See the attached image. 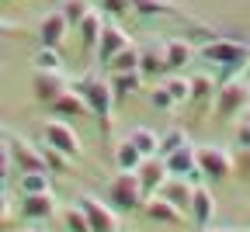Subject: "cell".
<instances>
[{"label":"cell","mask_w":250,"mask_h":232,"mask_svg":"<svg viewBox=\"0 0 250 232\" xmlns=\"http://www.w3.org/2000/svg\"><path fill=\"white\" fill-rule=\"evenodd\" d=\"M66 35H70V21L62 18V11H49L39 21V42L42 45H59Z\"/></svg>","instance_id":"cell-16"},{"label":"cell","mask_w":250,"mask_h":232,"mask_svg":"<svg viewBox=\"0 0 250 232\" xmlns=\"http://www.w3.org/2000/svg\"><path fill=\"white\" fill-rule=\"evenodd\" d=\"M35 70H62V56H59V45H42L35 52Z\"/></svg>","instance_id":"cell-30"},{"label":"cell","mask_w":250,"mask_h":232,"mask_svg":"<svg viewBox=\"0 0 250 232\" xmlns=\"http://www.w3.org/2000/svg\"><path fill=\"white\" fill-rule=\"evenodd\" d=\"M195 52L208 66H219L223 73H243V66L250 62V45L236 42V39H212V42L198 45Z\"/></svg>","instance_id":"cell-2"},{"label":"cell","mask_w":250,"mask_h":232,"mask_svg":"<svg viewBox=\"0 0 250 232\" xmlns=\"http://www.w3.org/2000/svg\"><path fill=\"white\" fill-rule=\"evenodd\" d=\"M31 232H35V229H31Z\"/></svg>","instance_id":"cell-44"},{"label":"cell","mask_w":250,"mask_h":232,"mask_svg":"<svg viewBox=\"0 0 250 232\" xmlns=\"http://www.w3.org/2000/svg\"><path fill=\"white\" fill-rule=\"evenodd\" d=\"M49 111H52V115H59V118H70V115H83V111H87V104H83V97H80L73 87H66V90H62L56 101L49 104Z\"/></svg>","instance_id":"cell-22"},{"label":"cell","mask_w":250,"mask_h":232,"mask_svg":"<svg viewBox=\"0 0 250 232\" xmlns=\"http://www.w3.org/2000/svg\"><path fill=\"white\" fill-rule=\"evenodd\" d=\"M70 87L83 97L87 111L98 118L101 132L108 135V128H111V121H115V87H111V80H104V77H98V73H87V77H80V80H70Z\"/></svg>","instance_id":"cell-1"},{"label":"cell","mask_w":250,"mask_h":232,"mask_svg":"<svg viewBox=\"0 0 250 232\" xmlns=\"http://www.w3.org/2000/svg\"><path fill=\"white\" fill-rule=\"evenodd\" d=\"M108 70H111V73H129V70H139V49H136V45L122 49V52L108 62Z\"/></svg>","instance_id":"cell-29"},{"label":"cell","mask_w":250,"mask_h":232,"mask_svg":"<svg viewBox=\"0 0 250 232\" xmlns=\"http://www.w3.org/2000/svg\"><path fill=\"white\" fill-rule=\"evenodd\" d=\"M11 159H14V170L28 174V170H45V159H42V149L39 146H28L24 139L11 135Z\"/></svg>","instance_id":"cell-11"},{"label":"cell","mask_w":250,"mask_h":232,"mask_svg":"<svg viewBox=\"0 0 250 232\" xmlns=\"http://www.w3.org/2000/svg\"><path fill=\"white\" fill-rule=\"evenodd\" d=\"M156 194H164L167 201H174V205H177V208L184 212L188 205H191V194H195V184L188 180V177H167V180H164V187L156 191Z\"/></svg>","instance_id":"cell-19"},{"label":"cell","mask_w":250,"mask_h":232,"mask_svg":"<svg viewBox=\"0 0 250 232\" xmlns=\"http://www.w3.org/2000/svg\"><path fill=\"white\" fill-rule=\"evenodd\" d=\"M108 197H111L108 205L115 212H136L146 201V187H143V180H139L136 170H118L108 180Z\"/></svg>","instance_id":"cell-4"},{"label":"cell","mask_w":250,"mask_h":232,"mask_svg":"<svg viewBox=\"0 0 250 232\" xmlns=\"http://www.w3.org/2000/svg\"><path fill=\"white\" fill-rule=\"evenodd\" d=\"M125 139H129L143 156H156V153H160V135H156L153 128H132Z\"/></svg>","instance_id":"cell-23"},{"label":"cell","mask_w":250,"mask_h":232,"mask_svg":"<svg viewBox=\"0 0 250 232\" xmlns=\"http://www.w3.org/2000/svg\"><path fill=\"white\" fill-rule=\"evenodd\" d=\"M139 73L143 77H167L170 66H167V52L160 42H153L146 49H139Z\"/></svg>","instance_id":"cell-17"},{"label":"cell","mask_w":250,"mask_h":232,"mask_svg":"<svg viewBox=\"0 0 250 232\" xmlns=\"http://www.w3.org/2000/svg\"><path fill=\"white\" fill-rule=\"evenodd\" d=\"M66 87H70V80L62 77V70H35V97L42 104H52Z\"/></svg>","instance_id":"cell-12"},{"label":"cell","mask_w":250,"mask_h":232,"mask_svg":"<svg viewBox=\"0 0 250 232\" xmlns=\"http://www.w3.org/2000/svg\"><path fill=\"white\" fill-rule=\"evenodd\" d=\"M149 104H153L156 111H170V108H174V97H170L167 87L160 83V87H153V90H149Z\"/></svg>","instance_id":"cell-36"},{"label":"cell","mask_w":250,"mask_h":232,"mask_svg":"<svg viewBox=\"0 0 250 232\" xmlns=\"http://www.w3.org/2000/svg\"><path fill=\"white\" fill-rule=\"evenodd\" d=\"M236 146H250V125L247 121L236 128Z\"/></svg>","instance_id":"cell-39"},{"label":"cell","mask_w":250,"mask_h":232,"mask_svg":"<svg viewBox=\"0 0 250 232\" xmlns=\"http://www.w3.org/2000/svg\"><path fill=\"white\" fill-rule=\"evenodd\" d=\"M208 232H240V229H208Z\"/></svg>","instance_id":"cell-43"},{"label":"cell","mask_w":250,"mask_h":232,"mask_svg":"<svg viewBox=\"0 0 250 232\" xmlns=\"http://www.w3.org/2000/svg\"><path fill=\"white\" fill-rule=\"evenodd\" d=\"M181 146H188V132L184 128H170V132L160 135V156H167V153H174Z\"/></svg>","instance_id":"cell-34"},{"label":"cell","mask_w":250,"mask_h":232,"mask_svg":"<svg viewBox=\"0 0 250 232\" xmlns=\"http://www.w3.org/2000/svg\"><path fill=\"white\" fill-rule=\"evenodd\" d=\"M115 163H118V170H136L139 163H143V153L129 142V139H122L115 146Z\"/></svg>","instance_id":"cell-27"},{"label":"cell","mask_w":250,"mask_h":232,"mask_svg":"<svg viewBox=\"0 0 250 232\" xmlns=\"http://www.w3.org/2000/svg\"><path fill=\"white\" fill-rule=\"evenodd\" d=\"M39 149H42V159H45V170H56V174H62V170H70V156H66V153H59V149H52L49 142H42Z\"/></svg>","instance_id":"cell-31"},{"label":"cell","mask_w":250,"mask_h":232,"mask_svg":"<svg viewBox=\"0 0 250 232\" xmlns=\"http://www.w3.org/2000/svg\"><path fill=\"white\" fill-rule=\"evenodd\" d=\"M243 121H247V125H250V104H247V108H243Z\"/></svg>","instance_id":"cell-42"},{"label":"cell","mask_w":250,"mask_h":232,"mask_svg":"<svg viewBox=\"0 0 250 232\" xmlns=\"http://www.w3.org/2000/svg\"><path fill=\"white\" fill-rule=\"evenodd\" d=\"M212 104H215V115H219V118L243 115V108L250 104V87L243 83L240 73H223V77H219V83H215Z\"/></svg>","instance_id":"cell-3"},{"label":"cell","mask_w":250,"mask_h":232,"mask_svg":"<svg viewBox=\"0 0 250 232\" xmlns=\"http://www.w3.org/2000/svg\"><path fill=\"white\" fill-rule=\"evenodd\" d=\"M164 52H167L170 73H181L184 66L195 59V45H191V42H184V39H167V42H164Z\"/></svg>","instance_id":"cell-20"},{"label":"cell","mask_w":250,"mask_h":232,"mask_svg":"<svg viewBox=\"0 0 250 232\" xmlns=\"http://www.w3.org/2000/svg\"><path fill=\"white\" fill-rule=\"evenodd\" d=\"M42 191H52L49 170H28V174H21V194H42Z\"/></svg>","instance_id":"cell-28"},{"label":"cell","mask_w":250,"mask_h":232,"mask_svg":"<svg viewBox=\"0 0 250 232\" xmlns=\"http://www.w3.org/2000/svg\"><path fill=\"white\" fill-rule=\"evenodd\" d=\"M101 11L118 18V14H129V11H132V4H129V0H101Z\"/></svg>","instance_id":"cell-37"},{"label":"cell","mask_w":250,"mask_h":232,"mask_svg":"<svg viewBox=\"0 0 250 232\" xmlns=\"http://www.w3.org/2000/svg\"><path fill=\"white\" fill-rule=\"evenodd\" d=\"M164 87H167V94L174 97V104H184V101H191V77L167 73V77H164Z\"/></svg>","instance_id":"cell-26"},{"label":"cell","mask_w":250,"mask_h":232,"mask_svg":"<svg viewBox=\"0 0 250 232\" xmlns=\"http://www.w3.org/2000/svg\"><path fill=\"white\" fill-rule=\"evenodd\" d=\"M4 31H14V24L11 21H0V35H4Z\"/></svg>","instance_id":"cell-41"},{"label":"cell","mask_w":250,"mask_h":232,"mask_svg":"<svg viewBox=\"0 0 250 232\" xmlns=\"http://www.w3.org/2000/svg\"><path fill=\"white\" fill-rule=\"evenodd\" d=\"M59 11H62V18L70 21V28H77V24H80V18L90 11V0H62Z\"/></svg>","instance_id":"cell-32"},{"label":"cell","mask_w":250,"mask_h":232,"mask_svg":"<svg viewBox=\"0 0 250 232\" xmlns=\"http://www.w3.org/2000/svg\"><path fill=\"white\" fill-rule=\"evenodd\" d=\"M77 205L83 208L90 232H118V225H122V222H118V212H115L108 201H101L98 194H80Z\"/></svg>","instance_id":"cell-6"},{"label":"cell","mask_w":250,"mask_h":232,"mask_svg":"<svg viewBox=\"0 0 250 232\" xmlns=\"http://www.w3.org/2000/svg\"><path fill=\"white\" fill-rule=\"evenodd\" d=\"M143 212H146V218L156 222V225H177V222H181V208H177L174 201H167L164 194H146Z\"/></svg>","instance_id":"cell-13"},{"label":"cell","mask_w":250,"mask_h":232,"mask_svg":"<svg viewBox=\"0 0 250 232\" xmlns=\"http://www.w3.org/2000/svg\"><path fill=\"white\" fill-rule=\"evenodd\" d=\"M136 174H139V180H143V187H146V194H156L164 187V180L170 177V170H167V159L156 153V156H143V163L136 167Z\"/></svg>","instance_id":"cell-10"},{"label":"cell","mask_w":250,"mask_h":232,"mask_svg":"<svg viewBox=\"0 0 250 232\" xmlns=\"http://www.w3.org/2000/svg\"><path fill=\"white\" fill-rule=\"evenodd\" d=\"M42 139L52 146V149H59V153H66L70 159L83 149L80 146V135H77V132L66 125V121H62V118H49L45 121V128H42Z\"/></svg>","instance_id":"cell-7"},{"label":"cell","mask_w":250,"mask_h":232,"mask_svg":"<svg viewBox=\"0 0 250 232\" xmlns=\"http://www.w3.org/2000/svg\"><path fill=\"white\" fill-rule=\"evenodd\" d=\"M132 11L143 18H184L181 7H174L170 0H129Z\"/></svg>","instance_id":"cell-21"},{"label":"cell","mask_w":250,"mask_h":232,"mask_svg":"<svg viewBox=\"0 0 250 232\" xmlns=\"http://www.w3.org/2000/svg\"><path fill=\"white\" fill-rule=\"evenodd\" d=\"M132 39H129V31H125L122 24H108L104 21V31H101V39H98V49H94V56H98L101 66H108L122 49H129Z\"/></svg>","instance_id":"cell-8"},{"label":"cell","mask_w":250,"mask_h":232,"mask_svg":"<svg viewBox=\"0 0 250 232\" xmlns=\"http://www.w3.org/2000/svg\"><path fill=\"white\" fill-rule=\"evenodd\" d=\"M77 31H80V45H83L87 52H94V49H98V39H101V31H104V11L90 7V11L80 18Z\"/></svg>","instance_id":"cell-18"},{"label":"cell","mask_w":250,"mask_h":232,"mask_svg":"<svg viewBox=\"0 0 250 232\" xmlns=\"http://www.w3.org/2000/svg\"><path fill=\"white\" fill-rule=\"evenodd\" d=\"M233 177L250 180V146H240L236 149V156H233Z\"/></svg>","instance_id":"cell-35"},{"label":"cell","mask_w":250,"mask_h":232,"mask_svg":"<svg viewBox=\"0 0 250 232\" xmlns=\"http://www.w3.org/2000/svg\"><path fill=\"white\" fill-rule=\"evenodd\" d=\"M14 170V159H11V146L7 142H0V180H4L7 174Z\"/></svg>","instance_id":"cell-38"},{"label":"cell","mask_w":250,"mask_h":232,"mask_svg":"<svg viewBox=\"0 0 250 232\" xmlns=\"http://www.w3.org/2000/svg\"><path fill=\"white\" fill-rule=\"evenodd\" d=\"M188 212H191V222H195L198 229L212 225V218H215V197H212V191H208L205 184H195V194H191Z\"/></svg>","instance_id":"cell-14"},{"label":"cell","mask_w":250,"mask_h":232,"mask_svg":"<svg viewBox=\"0 0 250 232\" xmlns=\"http://www.w3.org/2000/svg\"><path fill=\"white\" fill-rule=\"evenodd\" d=\"M143 73L139 70H129V73H111V87H115V97H132L139 87H143Z\"/></svg>","instance_id":"cell-24"},{"label":"cell","mask_w":250,"mask_h":232,"mask_svg":"<svg viewBox=\"0 0 250 232\" xmlns=\"http://www.w3.org/2000/svg\"><path fill=\"white\" fill-rule=\"evenodd\" d=\"M62 225H66V232H90L87 215H83V208H80V205H73V208L62 212Z\"/></svg>","instance_id":"cell-33"},{"label":"cell","mask_w":250,"mask_h":232,"mask_svg":"<svg viewBox=\"0 0 250 232\" xmlns=\"http://www.w3.org/2000/svg\"><path fill=\"white\" fill-rule=\"evenodd\" d=\"M195 156H198V170L205 180L219 184V180H229L233 177V156L219 146H195Z\"/></svg>","instance_id":"cell-5"},{"label":"cell","mask_w":250,"mask_h":232,"mask_svg":"<svg viewBox=\"0 0 250 232\" xmlns=\"http://www.w3.org/2000/svg\"><path fill=\"white\" fill-rule=\"evenodd\" d=\"M215 83L219 80H212L208 73H195L191 77V101L202 104V108H208V101L215 97Z\"/></svg>","instance_id":"cell-25"},{"label":"cell","mask_w":250,"mask_h":232,"mask_svg":"<svg viewBox=\"0 0 250 232\" xmlns=\"http://www.w3.org/2000/svg\"><path fill=\"white\" fill-rule=\"evenodd\" d=\"M21 215L31 218V222H45L56 215V197L52 191H42V194H24V201H21Z\"/></svg>","instance_id":"cell-15"},{"label":"cell","mask_w":250,"mask_h":232,"mask_svg":"<svg viewBox=\"0 0 250 232\" xmlns=\"http://www.w3.org/2000/svg\"><path fill=\"white\" fill-rule=\"evenodd\" d=\"M164 159H167L170 177H188L191 184H202V180H205L202 170H198V156H195V146H191V142L181 146V149H174V153H167Z\"/></svg>","instance_id":"cell-9"},{"label":"cell","mask_w":250,"mask_h":232,"mask_svg":"<svg viewBox=\"0 0 250 232\" xmlns=\"http://www.w3.org/2000/svg\"><path fill=\"white\" fill-rule=\"evenodd\" d=\"M7 215H11V197H7L4 191H0V222H4Z\"/></svg>","instance_id":"cell-40"}]
</instances>
